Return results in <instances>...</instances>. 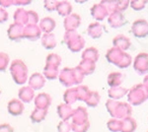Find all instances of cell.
I'll return each instance as SVG.
<instances>
[{
	"label": "cell",
	"instance_id": "cell-7",
	"mask_svg": "<svg viewBox=\"0 0 148 132\" xmlns=\"http://www.w3.org/2000/svg\"><path fill=\"white\" fill-rule=\"evenodd\" d=\"M7 36L13 42H19L24 39V27L18 24L12 23L7 30Z\"/></svg>",
	"mask_w": 148,
	"mask_h": 132
},
{
	"label": "cell",
	"instance_id": "cell-34",
	"mask_svg": "<svg viewBox=\"0 0 148 132\" xmlns=\"http://www.w3.org/2000/svg\"><path fill=\"white\" fill-rule=\"evenodd\" d=\"M31 3L30 0H13V5L17 6H25Z\"/></svg>",
	"mask_w": 148,
	"mask_h": 132
},
{
	"label": "cell",
	"instance_id": "cell-3",
	"mask_svg": "<svg viewBox=\"0 0 148 132\" xmlns=\"http://www.w3.org/2000/svg\"><path fill=\"white\" fill-rule=\"evenodd\" d=\"M58 79H59V82L62 84L64 87L69 88L72 85H74V84H76L73 68L65 67V68H63L61 71H59Z\"/></svg>",
	"mask_w": 148,
	"mask_h": 132
},
{
	"label": "cell",
	"instance_id": "cell-15",
	"mask_svg": "<svg viewBox=\"0 0 148 132\" xmlns=\"http://www.w3.org/2000/svg\"><path fill=\"white\" fill-rule=\"evenodd\" d=\"M42 45L46 49H53L56 47V36L52 33L51 34H44L40 38Z\"/></svg>",
	"mask_w": 148,
	"mask_h": 132
},
{
	"label": "cell",
	"instance_id": "cell-28",
	"mask_svg": "<svg viewBox=\"0 0 148 132\" xmlns=\"http://www.w3.org/2000/svg\"><path fill=\"white\" fill-rule=\"evenodd\" d=\"M98 101H99V96H98L97 93H89V95H88L87 99H86L85 102L87 103L89 105H92V107H94V105H97Z\"/></svg>",
	"mask_w": 148,
	"mask_h": 132
},
{
	"label": "cell",
	"instance_id": "cell-16",
	"mask_svg": "<svg viewBox=\"0 0 148 132\" xmlns=\"http://www.w3.org/2000/svg\"><path fill=\"white\" fill-rule=\"evenodd\" d=\"M47 116V109H42L35 107V109L33 110L30 116V119L33 123H40V122L44 121L46 119Z\"/></svg>",
	"mask_w": 148,
	"mask_h": 132
},
{
	"label": "cell",
	"instance_id": "cell-24",
	"mask_svg": "<svg viewBox=\"0 0 148 132\" xmlns=\"http://www.w3.org/2000/svg\"><path fill=\"white\" fill-rule=\"evenodd\" d=\"M88 33L92 38H99L101 36V26L99 24H91L88 28Z\"/></svg>",
	"mask_w": 148,
	"mask_h": 132
},
{
	"label": "cell",
	"instance_id": "cell-11",
	"mask_svg": "<svg viewBox=\"0 0 148 132\" xmlns=\"http://www.w3.org/2000/svg\"><path fill=\"white\" fill-rule=\"evenodd\" d=\"M63 25L65 31H75V29L80 25V17L77 14H70L65 17L63 21Z\"/></svg>",
	"mask_w": 148,
	"mask_h": 132
},
{
	"label": "cell",
	"instance_id": "cell-23",
	"mask_svg": "<svg viewBox=\"0 0 148 132\" xmlns=\"http://www.w3.org/2000/svg\"><path fill=\"white\" fill-rule=\"evenodd\" d=\"M92 15L94 18L97 19H103L104 16L106 15V11H105V8L102 7V5H95L92 9Z\"/></svg>",
	"mask_w": 148,
	"mask_h": 132
},
{
	"label": "cell",
	"instance_id": "cell-19",
	"mask_svg": "<svg viewBox=\"0 0 148 132\" xmlns=\"http://www.w3.org/2000/svg\"><path fill=\"white\" fill-rule=\"evenodd\" d=\"M78 100L77 98V91L76 88H68L67 90L63 94V101L65 104L67 105H72L76 101Z\"/></svg>",
	"mask_w": 148,
	"mask_h": 132
},
{
	"label": "cell",
	"instance_id": "cell-29",
	"mask_svg": "<svg viewBox=\"0 0 148 132\" xmlns=\"http://www.w3.org/2000/svg\"><path fill=\"white\" fill-rule=\"evenodd\" d=\"M71 130V124L68 121L61 120L57 125V131L58 132H70Z\"/></svg>",
	"mask_w": 148,
	"mask_h": 132
},
{
	"label": "cell",
	"instance_id": "cell-1",
	"mask_svg": "<svg viewBox=\"0 0 148 132\" xmlns=\"http://www.w3.org/2000/svg\"><path fill=\"white\" fill-rule=\"evenodd\" d=\"M9 71L14 82L18 85H24L28 81V67L21 59H14L10 63Z\"/></svg>",
	"mask_w": 148,
	"mask_h": 132
},
{
	"label": "cell",
	"instance_id": "cell-27",
	"mask_svg": "<svg viewBox=\"0 0 148 132\" xmlns=\"http://www.w3.org/2000/svg\"><path fill=\"white\" fill-rule=\"evenodd\" d=\"M28 17H29V24H31V25H39V23H40L39 14L36 11L29 10Z\"/></svg>",
	"mask_w": 148,
	"mask_h": 132
},
{
	"label": "cell",
	"instance_id": "cell-30",
	"mask_svg": "<svg viewBox=\"0 0 148 132\" xmlns=\"http://www.w3.org/2000/svg\"><path fill=\"white\" fill-rule=\"evenodd\" d=\"M59 1H53V0H46L44 2V7L47 11H54L56 10L57 5Z\"/></svg>",
	"mask_w": 148,
	"mask_h": 132
},
{
	"label": "cell",
	"instance_id": "cell-5",
	"mask_svg": "<svg viewBox=\"0 0 148 132\" xmlns=\"http://www.w3.org/2000/svg\"><path fill=\"white\" fill-rule=\"evenodd\" d=\"M47 79L45 78V76L40 72H36L33 73L32 75L28 79V84L29 87H31L33 90H40V89L44 88L46 85Z\"/></svg>",
	"mask_w": 148,
	"mask_h": 132
},
{
	"label": "cell",
	"instance_id": "cell-21",
	"mask_svg": "<svg viewBox=\"0 0 148 132\" xmlns=\"http://www.w3.org/2000/svg\"><path fill=\"white\" fill-rule=\"evenodd\" d=\"M46 64L54 67H59L61 64V58L56 53H49L46 58Z\"/></svg>",
	"mask_w": 148,
	"mask_h": 132
},
{
	"label": "cell",
	"instance_id": "cell-13",
	"mask_svg": "<svg viewBox=\"0 0 148 132\" xmlns=\"http://www.w3.org/2000/svg\"><path fill=\"white\" fill-rule=\"evenodd\" d=\"M72 123L76 125H80V124L87 123V112L84 107H78L75 110H73L72 114Z\"/></svg>",
	"mask_w": 148,
	"mask_h": 132
},
{
	"label": "cell",
	"instance_id": "cell-12",
	"mask_svg": "<svg viewBox=\"0 0 148 132\" xmlns=\"http://www.w3.org/2000/svg\"><path fill=\"white\" fill-rule=\"evenodd\" d=\"M13 19L15 24H18V25L25 27V26H27L29 24L28 11L24 8H18L17 10L14 12Z\"/></svg>",
	"mask_w": 148,
	"mask_h": 132
},
{
	"label": "cell",
	"instance_id": "cell-20",
	"mask_svg": "<svg viewBox=\"0 0 148 132\" xmlns=\"http://www.w3.org/2000/svg\"><path fill=\"white\" fill-rule=\"evenodd\" d=\"M78 67L82 70V72L84 74H90L94 71L95 64L92 60H89V59H83Z\"/></svg>",
	"mask_w": 148,
	"mask_h": 132
},
{
	"label": "cell",
	"instance_id": "cell-4",
	"mask_svg": "<svg viewBox=\"0 0 148 132\" xmlns=\"http://www.w3.org/2000/svg\"><path fill=\"white\" fill-rule=\"evenodd\" d=\"M42 31L39 27V25H31L28 24L27 26L24 27V39H27L29 40H38L40 38H42Z\"/></svg>",
	"mask_w": 148,
	"mask_h": 132
},
{
	"label": "cell",
	"instance_id": "cell-33",
	"mask_svg": "<svg viewBox=\"0 0 148 132\" xmlns=\"http://www.w3.org/2000/svg\"><path fill=\"white\" fill-rule=\"evenodd\" d=\"M13 6V0H0V7L6 9Z\"/></svg>",
	"mask_w": 148,
	"mask_h": 132
},
{
	"label": "cell",
	"instance_id": "cell-18",
	"mask_svg": "<svg viewBox=\"0 0 148 132\" xmlns=\"http://www.w3.org/2000/svg\"><path fill=\"white\" fill-rule=\"evenodd\" d=\"M57 13L62 17H67L71 14V11H72V6L69 3L68 1H59L58 5H57L56 8Z\"/></svg>",
	"mask_w": 148,
	"mask_h": 132
},
{
	"label": "cell",
	"instance_id": "cell-2",
	"mask_svg": "<svg viewBox=\"0 0 148 132\" xmlns=\"http://www.w3.org/2000/svg\"><path fill=\"white\" fill-rule=\"evenodd\" d=\"M63 42L67 44L68 49L73 52L79 51L84 47V40L76 33V31H67V32H65Z\"/></svg>",
	"mask_w": 148,
	"mask_h": 132
},
{
	"label": "cell",
	"instance_id": "cell-6",
	"mask_svg": "<svg viewBox=\"0 0 148 132\" xmlns=\"http://www.w3.org/2000/svg\"><path fill=\"white\" fill-rule=\"evenodd\" d=\"M7 110L13 116H19L25 110V104L19 99H12L7 104Z\"/></svg>",
	"mask_w": 148,
	"mask_h": 132
},
{
	"label": "cell",
	"instance_id": "cell-10",
	"mask_svg": "<svg viewBox=\"0 0 148 132\" xmlns=\"http://www.w3.org/2000/svg\"><path fill=\"white\" fill-rule=\"evenodd\" d=\"M39 27L44 34H51L56 27V22L51 17H45L40 20Z\"/></svg>",
	"mask_w": 148,
	"mask_h": 132
},
{
	"label": "cell",
	"instance_id": "cell-9",
	"mask_svg": "<svg viewBox=\"0 0 148 132\" xmlns=\"http://www.w3.org/2000/svg\"><path fill=\"white\" fill-rule=\"evenodd\" d=\"M36 97L35 91L29 86H23L19 89L18 92V99L23 102L24 104H29L32 101H34Z\"/></svg>",
	"mask_w": 148,
	"mask_h": 132
},
{
	"label": "cell",
	"instance_id": "cell-22",
	"mask_svg": "<svg viewBox=\"0 0 148 132\" xmlns=\"http://www.w3.org/2000/svg\"><path fill=\"white\" fill-rule=\"evenodd\" d=\"M9 61H10L9 55L6 52L0 51V72H4L8 68Z\"/></svg>",
	"mask_w": 148,
	"mask_h": 132
},
{
	"label": "cell",
	"instance_id": "cell-32",
	"mask_svg": "<svg viewBox=\"0 0 148 132\" xmlns=\"http://www.w3.org/2000/svg\"><path fill=\"white\" fill-rule=\"evenodd\" d=\"M0 132H14V128L9 123L0 124Z\"/></svg>",
	"mask_w": 148,
	"mask_h": 132
},
{
	"label": "cell",
	"instance_id": "cell-25",
	"mask_svg": "<svg viewBox=\"0 0 148 132\" xmlns=\"http://www.w3.org/2000/svg\"><path fill=\"white\" fill-rule=\"evenodd\" d=\"M98 58V52L97 50L93 47L87 49L83 52V59H89V60H96Z\"/></svg>",
	"mask_w": 148,
	"mask_h": 132
},
{
	"label": "cell",
	"instance_id": "cell-26",
	"mask_svg": "<svg viewBox=\"0 0 148 132\" xmlns=\"http://www.w3.org/2000/svg\"><path fill=\"white\" fill-rule=\"evenodd\" d=\"M76 91H77V98L79 101H86L88 95H89V91H88L87 87H84V86H81V87L76 88Z\"/></svg>",
	"mask_w": 148,
	"mask_h": 132
},
{
	"label": "cell",
	"instance_id": "cell-31",
	"mask_svg": "<svg viewBox=\"0 0 148 132\" xmlns=\"http://www.w3.org/2000/svg\"><path fill=\"white\" fill-rule=\"evenodd\" d=\"M8 17H9V14H8V12L6 11V9L0 7V24L5 23L6 21L8 20Z\"/></svg>",
	"mask_w": 148,
	"mask_h": 132
},
{
	"label": "cell",
	"instance_id": "cell-14",
	"mask_svg": "<svg viewBox=\"0 0 148 132\" xmlns=\"http://www.w3.org/2000/svg\"><path fill=\"white\" fill-rule=\"evenodd\" d=\"M57 114L63 121H68V119H70L72 117L73 109L70 105L65 104V103L60 104L57 105Z\"/></svg>",
	"mask_w": 148,
	"mask_h": 132
},
{
	"label": "cell",
	"instance_id": "cell-8",
	"mask_svg": "<svg viewBox=\"0 0 148 132\" xmlns=\"http://www.w3.org/2000/svg\"><path fill=\"white\" fill-rule=\"evenodd\" d=\"M51 97L47 93H40L35 97V107L37 109H47L51 105Z\"/></svg>",
	"mask_w": 148,
	"mask_h": 132
},
{
	"label": "cell",
	"instance_id": "cell-35",
	"mask_svg": "<svg viewBox=\"0 0 148 132\" xmlns=\"http://www.w3.org/2000/svg\"><path fill=\"white\" fill-rule=\"evenodd\" d=\"M0 96H1V90H0Z\"/></svg>",
	"mask_w": 148,
	"mask_h": 132
},
{
	"label": "cell",
	"instance_id": "cell-17",
	"mask_svg": "<svg viewBox=\"0 0 148 132\" xmlns=\"http://www.w3.org/2000/svg\"><path fill=\"white\" fill-rule=\"evenodd\" d=\"M42 75L45 76V78L47 80H56L59 75V70L58 67H54L51 65H47L44 67V72H42Z\"/></svg>",
	"mask_w": 148,
	"mask_h": 132
}]
</instances>
